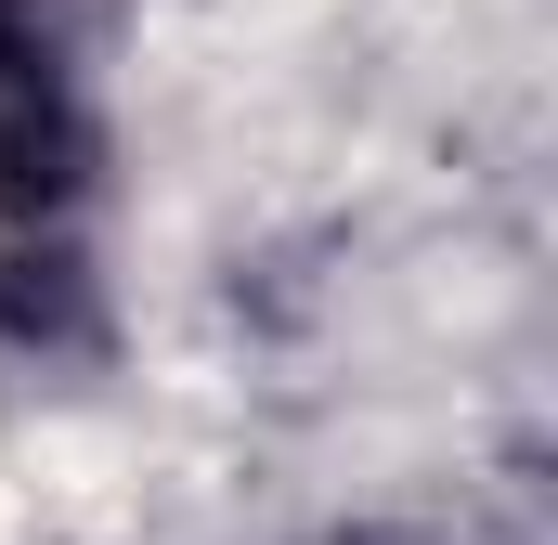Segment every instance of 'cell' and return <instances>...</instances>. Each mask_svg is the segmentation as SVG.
<instances>
[{
	"label": "cell",
	"mask_w": 558,
	"mask_h": 545,
	"mask_svg": "<svg viewBox=\"0 0 558 545\" xmlns=\"http://www.w3.org/2000/svg\"><path fill=\"white\" fill-rule=\"evenodd\" d=\"M105 338V118L65 26L0 52V364Z\"/></svg>",
	"instance_id": "6da1fadb"
},
{
	"label": "cell",
	"mask_w": 558,
	"mask_h": 545,
	"mask_svg": "<svg viewBox=\"0 0 558 545\" xmlns=\"http://www.w3.org/2000/svg\"><path fill=\"white\" fill-rule=\"evenodd\" d=\"M26 39H52V0H0V52H26Z\"/></svg>",
	"instance_id": "7a4b0ae2"
}]
</instances>
